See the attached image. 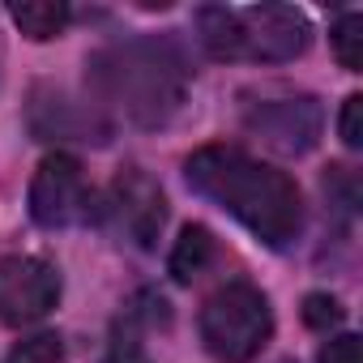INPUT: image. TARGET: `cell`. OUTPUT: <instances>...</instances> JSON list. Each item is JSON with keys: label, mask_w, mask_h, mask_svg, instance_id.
<instances>
[{"label": "cell", "mask_w": 363, "mask_h": 363, "mask_svg": "<svg viewBox=\"0 0 363 363\" xmlns=\"http://www.w3.org/2000/svg\"><path fill=\"white\" fill-rule=\"evenodd\" d=\"M9 18L18 22V30L35 43H48V39H60L65 26H69V5L65 0H26V5H13Z\"/></svg>", "instance_id": "cell-10"}, {"label": "cell", "mask_w": 363, "mask_h": 363, "mask_svg": "<svg viewBox=\"0 0 363 363\" xmlns=\"http://www.w3.org/2000/svg\"><path fill=\"white\" fill-rule=\"evenodd\" d=\"M201 43L214 60H261L282 65L308 52L312 26L291 5H252V9H227L210 5L197 13Z\"/></svg>", "instance_id": "cell-3"}, {"label": "cell", "mask_w": 363, "mask_h": 363, "mask_svg": "<svg viewBox=\"0 0 363 363\" xmlns=\"http://www.w3.org/2000/svg\"><path fill=\"white\" fill-rule=\"evenodd\" d=\"M189 184L244 223L261 244L286 248L303 231V201L295 179L235 145H206L184 162Z\"/></svg>", "instance_id": "cell-1"}, {"label": "cell", "mask_w": 363, "mask_h": 363, "mask_svg": "<svg viewBox=\"0 0 363 363\" xmlns=\"http://www.w3.org/2000/svg\"><path fill=\"white\" fill-rule=\"evenodd\" d=\"M60 299V274L43 257H0V320L30 325L43 320Z\"/></svg>", "instance_id": "cell-6"}, {"label": "cell", "mask_w": 363, "mask_h": 363, "mask_svg": "<svg viewBox=\"0 0 363 363\" xmlns=\"http://www.w3.org/2000/svg\"><path fill=\"white\" fill-rule=\"evenodd\" d=\"M107 363H150L145 354H141V342L133 337V333H124V337H116V346H111V359Z\"/></svg>", "instance_id": "cell-17"}, {"label": "cell", "mask_w": 363, "mask_h": 363, "mask_svg": "<svg viewBox=\"0 0 363 363\" xmlns=\"http://www.w3.org/2000/svg\"><path fill=\"white\" fill-rule=\"evenodd\" d=\"M244 124L261 145L278 154H308L320 141L325 111L312 94H282V99H261L244 111Z\"/></svg>", "instance_id": "cell-5"}, {"label": "cell", "mask_w": 363, "mask_h": 363, "mask_svg": "<svg viewBox=\"0 0 363 363\" xmlns=\"http://www.w3.org/2000/svg\"><path fill=\"white\" fill-rule=\"evenodd\" d=\"M274 333L269 299L252 282H227L201 308V342L223 363H248L265 350Z\"/></svg>", "instance_id": "cell-4"}, {"label": "cell", "mask_w": 363, "mask_h": 363, "mask_svg": "<svg viewBox=\"0 0 363 363\" xmlns=\"http://www.w3.org/2000/svg\"><path fill=\"white\" fill-rule=\"evenodd\" d=\"M320 363H363V346L354 333H337L320 346Z\"/></svg>", "instance_id": "cell-15"}, {"label": "cell", "mask_w": 363, "mask_h": 363, "mask_svg": "<svg viewBox=\"0 0 363 363\" xmlns=\"http://www.w3.org/2000/svg\"><path fill=\"white\" fill-rule=\"evenodd\" d=\"M333 52H337L342 69H350V73L363 69V18L359 13H346L333 26Z\"/></svg>", "instance_id": "cell-12"}, {"label": "cell", "mask_w": 363, "mask_h": 363, "mask_svg": "<svg viewBox=\"0 0 363 363\" xmlns=\"http://www.w3.org/2000/svg\"><path fill=\"white\" fill-rule=\"evenodd\" d=\"M30 128L39 137H48V141H56V137H69V141H107V124L99 120V111L86 107V103H73L65 94H52L48 103L35 94V103H30Z\"/></svg>", "instance_id": "cell-9"}, {"label": "cell", "mask_w": 363, "mask_h": 363, "mask_svg": "<svg viewBox=\"0 0 363 363\" xmlns=\"http://www.w3.org/2000/svg\"><path fill=\"white\" fill-rule=\"evenodd\" d=\"M86 214V179L73 154H48L30 179V218L48 231L69 227Z\"/></svg>", "instance_id": "cell-7"}, {"label": "cell", "mask_w": 363, "mask_h": 363, "mask_svg": "<svg viewBox=\"0 0 363 363\" xmlns=\"http://www.w3.org/2000/svg\"><path fill=\"white\" fill-rule=\"evenodd\" d=\"M90 77L107 103H116L133 124H167L189 90V65L162 39H128L90 60Z\"/></svg>", "instance_id": "cell-2"}, {"label": "cell", "mask_w": 363, "mask_h": 363, "mask_svg": "<svg viewBox=\"0 0 363 363\" xmlns=\"http://www.w3.org/2000/svg\"><path fill=\"white\" fill-rule=\"evenodd\" d=\"M210 261H214V235L206 227H184V235L175 240V252H171V278L193 282Z\"/></svg>", "instance_id": "cell-11"}, {"label": "cell", "mask_w": 363, "mask_h": 363, "mask_svg": "<svg viewBox=\"0 0 363 363\" xmlns=\"http://www.w3.org/2000/svg\"><path fill=\"white\" fill-rule=\"evenodd\" d=\"M116 214L124 223V231L141 244V248H154L162 223H167V201H162V189L145 171H124L120 184H116Z\"/></svg>", "instance_id": "cell-8"}, {"label": "cell", "mask_w": 363, "mask_h": 363, "mask_svg": "<svg viewBox=\"0 0 363 363\" xmlns=\"http://www.w3.org/2000/svg\"><path fill=\"white\" fill-rule=\"evenodd\" d=\"M342 141H346L350 150L363 145V99H359V94H350L346 107H342Z\"/></svg>", "instance_id": "cell-16"}, {"label": "cell", "mask_w": 363, "mask_h": 363, "mask_svg": "<svg viewBox=\"0 0 363 363\" xmlns=\"http://www.w3.org/2000/svg\"><path fill=\"white\" fill-rule=\"evenodd\" d=\"M303 325L316 329V333H329L342 325V303L333 295H308L303 299Z\"/></svg>", "instance_id": "cell-14"}, {"label": "cell", "mask_w": 363, "mask_h": 363, "mask_svg": "<svg viewBox=\"0 0 363 363\" xmlns=\"http://www.w3.org/2000/svg\"><path fill=\"white\" fill-rule=\"evenodd\" d=\"M9 363H65V342H60V333L22 337V342L9 350Z\"/></svg>", "instance_id": "cell-13"}]
</instances>
